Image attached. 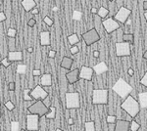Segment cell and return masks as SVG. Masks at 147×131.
Returning <instances> with one entry per match:
<instances>
[{
	"label": "cell",
	"mask_w": 147,
	"mask_h": 131,
	"mask_svg": "<svg viewBox=\"0 0 147 131\" xmlns=\"http://www.w3.org/2000/svg\"><path fill=\"white\" fill-rule=\"evenodd\" d=\"M0 67H1V63H0Z\"/></svg>",
	"instance_id": "56"
},
{
	"label": "cell",
	"mask_w": 147,
	"mask_h": 131,
	"mask_svg": "<svg viewBox=\"0 0 147 131\" xmlns=\"http://www.w3.org/2000/svg\"><path fill=\"white\" fill-rule=\"evenodd\" d=\"M55 131H64V130H62V129H60V128H57V129H56Z\"/></svg>",
	"instance_id": "52"
},
{
	"label": "cell",
	"mask_w": 147,
	"mask_h": 131,
	"mask_svg": "<svg viewBox=\"0 0 147 131\" xmlns=\"http://www.w3.org/2000/svg\"><path fill=\"white\" fill-rule=\"evenodd\" d=\"M16 89V84L14 81H11L8 83V90L9 91H14Z\"/></svg>",
	"instance_id": "39"
},
{
	"label": "cell",
	"mask_w": 147,
	"mask_h": 131,
	"mask_svg": "<svg viewBox=\"0 0 147 131\" xmlns=\"http://www.w3.org/2000/svg\"><path fill=\"white\" fill-rule=\"evenodd\" d=\"M116 55L117 57H129L131 55V50H130V44L129 42H116Z\"/></svg>",
	"instance_id": "7"
},
{
	"label": "cell",
	"mask_w": 147,
	"mask_h": 131,
	"mask_svg": "<svg viewBox=\"0 0 147 131\" xmlns=\"http://www.w3.org/2000/svg\"><path fill=\"white\" fill-rule=\"evenodd\" d=\"M109 1H114V0H109Z\"/></svg>",
	"instance_id": "55"
},
{
	"label": "cell",
	"mask_w": 147,
	"mask_h": 131,
	"mask_svg": "<svg viewBox=\"0 0 147 131\" xmlns=\"http://www.w3.org/2000/svg\"><path fill=\"white\" fill-rule=\"evenodd\" d=\"M30 13H32V15H37V14L39 13L38 8H36V7H34V9H32V10H30Z\"/></svg>",
	"instance_id": "43"
},
{
	"label": "cell",
	"mask_w": 147,
	"mask_h": 131,
	"mask_svg": "<svg viewBox=\"0 0 147 131\" xmlns=\"http://www.w3.org/2000/svg\"><path fill=\"white\" fill-rule=\"evenodd\" d=\"M140 129V124L137 121L132 120L129 123V130L130 131H138Z\"/></svg>",
	"instance_id": "27"
},
{
	"label": "cell",
	"mask_w": 147,
	"mask_h": 131,
	"mask_svg": "<svg viewBox=\"0 0 147 131\" xmlns=\"http://www.w3.org/2000/svg\"><path fill=\"white\" fill-rule=\"evenodd\" d=\"M27 51L28 52V53H32V51H34V48H32V47H28V48L27 49Z\"/></svg>",
	"instance_id": "48"
},
{
	"label": "cell",
	"mask_w": 147,
	"mask_h": 131,
	"mask_svg": "<svg viewBox=\"0 0 147 131\" xmlns=\"http://www.w3.org/2000/svg\"><path fill=\"white\" fill-rule=\"evenodd\" d=\"M122 39L124 42H129V44H132L134 41V36L132 33H125V34H123Z\"/></svg>",
	"instance_id": "25"
},
{
	"label": "cell",
	"mask_w": 147,
	"mask_h": 131,
	"mask_svg": "<svg viewBox=\"0 0 147 131\" xmlns=\"http://www.w3.org/2000/svg\"><path fill=\"white\" fill-rule=\"evenodd\" d=\"M82 12H80V11H74V13H73V19L74 20H77V21H79L80 20V18H82Z\"/></svg>",
	"instance_id": "32"
},
{
	"label": "cell",
	"mask_w": 147,
	"mask_h": 131,
	"mask_svg": "<svg viewBox=\"0 0 147 131\" xmlns=\"http://www.w3.org/2000/svg\"><path fill=\"white\" fill-rule=\"evenodd\" d=\"M35 25H36V20H35V19L32 18V19H30V20H28V26L30 28H34Z\"/></svg>",
	"instance_id": "38"
},
{
	"label": "cell",
	"mask_w": 147,
	"mask_h": 131,
	"mask_svg": "<svg viewBox=\"0 0 147 131\" xmlns=\"http://www.w3.org/2000/svg\"><path fill=\"white\" fill-rule=\"evenodd\" d=\"M94 71L92 70V68L87 66H82V69L80 70V78L84 80H87V81H90L93 77Z\"/></svg>",
	"instance_id": "12"
},
{
	"label": "cell",
	"mask_w": 147,
	"mask_h": 131,
	"mask_svg": "<svg viewBox=\"0 0 147 131\" xmlns=\"http://www.w3.org/2000/svg\"><path fill=\"white\" fill-rule=\"evenodd\" d=\"M144 18H145L146 20H147V12H146V11L144 12Z\"/></svg>",
	"instance_id": "51"
},
{
	"label": "cell",
	"mask_w": 147,
	"mask_h": 131,
	"mask_svg": "<svg viewBox=\"0 0 147 131\" xmlns=\"http://www.w3.org/2000/svg\"><path fill=\"white\" fill-rule=\"evenodd\" d=\"M73 63H74L73 58L66 56L62 59V62H61V68L64 69V70H70L73 66Z\"/></svg>",
	"instance_id": "19"
},
{
	"label": "cell",
	"mask_w": 147,
	"mask_h": 131,
	"mask_svg": "<svg viewBox=\"0 0 147 131\" xmlns=\"http://www.w3.org/2000/svg\"><path fill=\"white\" fill-rule=\"evenodd\" d=\"M138 104L140 106V109H146L147 107V93L142 92L138 94Z\"/></svg>",
	"instance_id": "21"
},
{
	"label": "cell",
	"mask_w": 147,
	"mask_h": 131,
	"mask_svg": "<svg viewBox=\"0 0 147 131\" xmlns=\"http://www.w3.org/2000/svg\"><path fill=\"white\" fill-rule=\"evenodd\" d=\"M1 116H2V114H1V110H0V118H1Z\"/></svg>",
	"instance_id": "53"
},
{
	"label": "cell",
	"mask_w": 147,
	"mask_h": 131,
	"mask_svg": "<svg viewBox=\"0 0 147 131\" xmlns=\"http://www.w3.org/2000/svg\"><path fill=\"white\" fill-rule=\"evenodd\" d=\"M142 58H143L144 60H146V59H147V52H146V51L144 52L143 55H142Z\"/></svg>",
	"instance_id": "50"
},
{
	"label": "cell",
	"mask_w": 147,
	"mask_h": 131,
	"mask_svg": "<svg viewBox=\"0 0 147 131\" xmlns=\"http://www.w3.org/2000/svg\"><path fill=\"white\" fill-rule=\"evenodd\" d=\"M40 118L37 115L28 114L27 116V130L28 131H37L39 129Z\"/></svg>",
	"instance_id": "9"
},
{
	"label": "cell",
	"mask_w": 147,
	"mask_h": 131,
	"mask_svg": "<svg viewBox=\"0 0 147 131\" xmlns=\"http://www.w3.org/2000/svg\"><path fill=\"white\" fill-rule=\"evenodd\" d=\"M116 120H117V118H116L115 116H107V122L110 123V124H113V123H115Z\"/></svg>",
	"instance_id": "35"
},
{
	"label": "cell",
	"mask_w": 147,
	"mask_h": 131,
	"mask_svg": "<svg viewBox=\"0 0 147 131\" xmlns=\"http://www.w3.org/2000/svg\"><path fill=\"white\" fill-rule=\"evenodd\" d=\"M43 22H44V24H45L46 26H48V27H52V26H53V24H54L53 20H52L51 18H49L48 16L44 17V19H43Z\"/></svg>",
	"instance_id": "30"
},
{
	"label": "cell",
	"mask_w": 147,
	"mask_h": 131,
	"mask_svg": "<svg viewBox=\"0 0 147 131\" xmlns=\"http://www.w3.org/2000/svg\"><path fill=\"white\" fill-rule=\"evenodd\" d=\"M7 59L13 63V62H19L23 60V53L22 51H9L7 55Z\"/></svg>",
	"instance_id": "15"
},
{
	"label": "cell",
	"mask_w": 147,
	"mask_h": 131,
	"mask_svg": "<svg viewBox=\"0 0 147 131\" xmlns=\"http://www.w3.org/2000/svg\"><path fill=\"white\" fill-rule=\"evenodd\" d=\"M68 41H69V43L72 45V46H74V45H77L80 42L79 35H78L77 33H73V34L69 35V36H68Z\"/></svg>",
	"instance_id": "22"
},
{
	"label": "cell",
	"mask_w": 147,
	"mask_h": 131,
	"mask_svg": "<svg viewBox=\"0 0 147 131\" xmlns=\"http://www.w3.org/2000/svg\"><path fill=\"white\" fill-rule=\"evenodd\" d=\"M0 131H1V129H0Z\"/></svg>",
	"instance_id": "57"
},
{
	"label": "cell",
	"mask_w": 147,
	"mask_h": 131,
	"mask_svg": "<svg viewBox=\"0 0 147 131\" xmlns=\"http://www.w3.org/2000/svg\"><path fill=\"white\" fill-rule=\"evenodd\" d=\"M7 35H8V37H11V38H15L16 35H17V30L13 28H10L8 30V32H7Z\"/></svg>",
	"instance_id": "29"
},
{
	"label": "cell",
	"mask_w": 147,
	"mask_h": 131,
	"mask_svg": "<svg viewBox=\"0 0 147 131\" xmlns=\"http://www.w3.org/2000/svg\"><path fill=\"white\" fill-rule=\"evenodd\" d=\"M84 130L85 131H96L95 129V122L94 121H86L84 123Z\"/></svg>",
	"instance_id": "26"
},
{
	"label": "cell",
	"mask_w": 147,
	"mask_h": 131,
	"mask_svg": "<svg viewBox=\"0 0 147 131\" xmlns=\"http://www.w3.org/2000/svg\"><path fill=\"white\" fill-rule=\"evenodd\" d=\"M112 89L119 97H121L122 99H125L129 95H130V93L132 92L134 88H132L131 85L125 81V80L123 79V78H119L115 82V84L113 85Z\"/></svg>",
	"instance_id": "2"
},
{
	"label": "cell",
	"mask_w": 147,
	"mask_h": 131,
	"mask_svg": "<svg viewBox=\"0 0 147 131\" xmlns=\"http://www.w3.org/2000/svg\"><path fill=\"white\" fill-rule=\"evenodd\" d=\"M20 131H28V130H26V129H21Z\"/></svg>",
	"instance_id": "54"
},
{
	"label": "cell",
	"mask_w": 147,
	"mask_h": 131,
	"mask_svg": "<svg viewBox=\"0 0 147 131\" xmlns=\"http://www.w3.org/2000/svg\"><path fill=\"white\" fill-rule=\"evenodd\" d=\"M68 123H69L70 125H73V124H74V120H73L72 118H70L68 120Z\"/></svg>",
	"instance_id": "47"
},
{
	"label": "cell",
	"mask_w": 147,
	"mask_h": 131,
	"mask_svg": "<svg viewBox=\"0 0 147 131\" xmlns=\"http://www.w3.org/2000/svg\"><path fill=\"white\" fill-rule=\"evenodd\" d=\"M97 16L99 17V18H101V19H105L106 17L108 16V14H109V10L107 8H105V7H103V6H101L99 9H97Z\"/></svg>",
	"instance_id": "23"
},
{
	"label": "cell",
	"mask_w": 147,
	"mask_h": 131,
	"mask_svg": "<svg viewBox=\"0 0 147 131\" xmlns=\"http://www.w3.org/2000/svg\"><path fill=\"white\" fill-rule=\"evenodd\" d=\"M82 39H84L86 46H91L92 44L100 40V35H99L96 28H91L82 34Z\"/></svg>",
	"instance_id": "6"
},
{
	"label": "cell",
	"mask_w": 147,
	"mask_h": 131,
	"mask_svg": "<svg viewBox=\"0 0 147 131\" xmlns=\"http://www.w3.org/2000/svg\"><path fill=\"white\" fill-rule=\"evenodd\" d=\"M30 89H27L25 91V95H24V99H25V101H32V100H34L32 98V96L30 95Z\"/></svg>",
	"instance_id": "34"
},
{
	"label": "cell",
	"mask_w": 147,
	"mask_h": 131,
	"mask_svg": "<svg viewBox=\"0 0 147 131\" xmlns=\"http://www.w3.org/2000/svg\"><path fill=\"white\" fill-rule=\"evenodd\" d=\"M102 25H103L104 30H106V32H107L108 34L112 33L113 32H115V30H120L119 23L114 20L113 18H107V19H105V20H103Z\"/></svg>",
	"instance_id": "11"
},
{
	"label": "cell",
	"mask_w": 147,
	"mask_h": 131,
	"mask_svg": "<svg viewBox=\"0 0 147 131\" xmlns=\"http://www.w3.org/2000/svg\"><path fill=\"white\" fill-rule=\"evenodd\" d=\"M129 123L130 122L125 120H117L114 131H129Z\"/></svg>",
	"instance_id": "14"
},
{
	"label": "cell",
	"mask_w": 147,
	"mask_h": 131,
	"mask_svg": "<svg viewBox=\"0 0 147 131\" xmlns=\"http://www.w3.org/2000/svg\"><path fill=\"white\" fill-rule=\"evenodd\" d=\"M66 78H67L69 84L73 85L75 83H77L80 79V70L79 69H75L73 71H70L66 75Z\"/></svg>",
	"instance_id": "13"
},
{
	"label": "cell",
	"mask_w": 147,
	"mask_h": 131,
	"mask_svg": "<svg viewBox=\"0 0 147 131\" xmlns=\"http://www.w3.org/2000/svg\"><path fill=\"white\" fill-rule=\"evenodd\" d=\"M91 13L92 14H96L97 13V9L94 8V7H93V8H91Z\"/></svg>",
	"instance_id": "49"
},
{
	"label": "cell",
	"mask_w": 147,
	"mask_h": 131,
	"mask_svg": "<svg viewBox=\"0 0 147 131\" xmlns=\"http://www.w3.org/2000/svg\"><path fill=\"white\" fill-rule=\"evenodd\" d=\"M40 44L42 46H49L50 42V32H42L40 33Z\"/></svg>",
	"instance_id": "18"
},
{
	"label": "cell",
	"mask_w": 147,
	"mask_h": 131,
	"mask_svg": "<svg viewBox=\"0 0 147 131\" xmlns=\"http://www.w3.org/2000/svg\"><path fill=\"white\" fill-rule=\"evenodd\" d=\"M92 70H93L94 73L99 75H102V73H106V71H108V67L104 62H100V63H98L97 65L92 67Z\"/></svg>",
	"instance_id": "16"
},
{
	"label": "cell",
	"mask_w": 147,
	"mask_h": 131,
	"mask_svg": "<svg viewBox=\"0 0 147 131\" xmlns=\"http://www.w3.org/2000/svg\"><path fill=\"white\" fill-rule=\"evenodd\" d=\"M44 116H45L47 120H54V118H56V108L55 107L51 106L50 108H49V112Z\"/></svg>",
	"instance_id": "24"
},
{
	"label": "cell",
	"mask_w": 147,
	"mask_h": 131,
	"mask_svg": "<svg viewBox=\"0 0 147 131\" xmlns=\"http://www.w3.org/2000/svg\"><path fill=\"white\" fill-rule=\"evenodd\" d=\"M70 52H71V54H72V55H76V54H78V53H79V52H80V47L78 46V45H74V46L71 47Z\"/></svg>",
	"instance_id": "33"
},
{
	"label": "cell",
	"mask_w": 147,
	"mask_h": 131,
	"mask_svg": "<svg viewBox=\"0 0 147 131\" xmlns=\"http://www.w3.org/2000/svg\"><path fill=\"white\" fill-rule=\"evenodd\" d=\"M139 82H140V84L143 85V86H145V87L147 86V73H145V75L142 77V78Z\"/></svg>",
	"instance_id": "37"
},
{
	"label": "cell",
	"mask_w": 147,
	"mask_h": 131,
	"mask_svg": "<svg viewBox=\"0 0 147 131\" xmlns=\"http://www.w3.org/2000/svg\"><path fill=\"white\" fill-rule=\"evenodd\" d=\"M99 55H100V53H99V51H97V50L93 52V57H94V58H98Z\"/></svg>",
	"instance_id": "45"
},
{
	"label": "cell",
	"mask_w": 147,
	"mask_h": 131,
	"mask_svg": "<svg viewBox=\"0 0 147 131\" xmlns=\"http://www.w3.org/2000/svg\"><path fill=\"white\" fill-rule=\"evenodd\" d=\"M130 14H131V10H130V9L122 6L119 8V10L115 14L113 19L115 21H117L118 23H121V24H123V25H125L127 20L129 19V17L130 16Z\"/></svg>",
	"instance_id": "8"
},
{
	"label": "cell",
	"mask_w": 147,
	"mask_h": 131,
	"mask_svg": "<svg viewBox=\"0 0 147 131\" xmlns=\"http://www.w3.org/2000/svg\"><path fill=\"white\" fill-rule=\"evenodd\" d=\"M30 95L32 96V99L35 100V101H36V100H42V101H44V100L48 97V92H47L41 85H36L34 89L30 90Z\"/></svg>",
	"instance_id": "10"
},
{
	"label": "cell",
	"mask_w": 147,
	"mask_h": 131,
	"mask_svg": "<svg viewBox=\"0 0 147 131\" xmlns=\"http://www.w3.org/2000/svg\"><path fill=\"white\" fill-rule=\"evenodd\" d=\"M143 10L144 11H147V1H143Z\"/></svg>",
	"instance_id": "46"
},
{
	"label": "cell",
	"mask_w": 147,
	"mask_h": 131,
	"mask_svg": "<svg viewBox=\"0 0 147 131\" xmlns=\"http://www.w3.org/2000/svg\"><path fill=\"white\" fill-rule=\"evenodd\" d=\"M66 108L68 110L79 109L80 107V98L79 92H67L65 95Z\"/></svg>",
	"instance_id": "5"
},
{
	"label": "cell",
	"mask_w": 147,
	"mask_h": 131,
	"mask_svg": "<svg viewBox=\"0 0 147 131\" xmlns=\"http://www.w3.org/2000/svg\"><path fill=\"white\" fill-rule=\"evenodd\" d=\"M40 85L42 87H49L52 85V75L50 73H44L40 77Z\"/></svg>",
	"instance_id": "17"
},
{
	"label": "cell",
	"mask_w": 147,
	"mask_h": 131,
	"mask_svg": "<svg viewBox=\"0 0 147 131\" xmlns=\"http://www.w3.org/2000/svg\"><path fill=\"white\" fill-rule=\"evenodd\" d=\"M108 96H109L108 89H94L92 91V104L107 105Z\"/></svg>",
	"instance_id": "4"
},
{
	"label": "cell",
	"mask_w": 147,
	"mask_h": 131,
	"mask_svg": "<svg viewBox=\"0 0 147 131\" xmlns=\"http://www.w3.org/2000/svg\"><path fill=\"white\" fill-rule=\"evenodd\" d=\"M127 73H129V75H130V77H132V75H134V69L129 68V70H127Z\"/></svg>",
	"instance_id": "44"
},
{
	"label": "cell",
	"mask_w": 147,
	"mask_h": 131,
	"mask_svg": "<svg viewBox=\"0 0 147 131\" xmlns=\"http://www.w3.org/2000/svg\"><path fill=\"white\" fill-rule=\"evenodd\" d=\"M32 75H34V77H40V75H41V71H40V70H34V71H32Z\"/></svg>",
	"instance_id": "40"
},
{
	"label": "cell",
	"mask_w": 147,
	"mask_h": 131,
	"mask_svg": "<svg viewBox=\"0 0 147 131\" xmlns=\"http://www.w3.org/2000/svg\"><path fill=\"white\" fill-rule=\"evenodd\" d=\"M6 20V16L5 14L3 13V12H0V23L4 22V21Z\"/></svg>",
	"instance_id": "42"
},
{
	"label": "cell",
	"mask_w": 147,
	"mask_h": 131,
	"mask_svg": "<svg viewBox=\"0 0 147 131\" xmlns=\"http://www.w3.org/2000/svg\"><path fill=\"white\" fill-rule=\"evenodd\" d=\"M0 63H1V66L5 67V68H8V67L11 65V62L9 61L7 58H4L3 60H2L1 62H0Z\"/></svg>",
	"instance_id": "36"
},
{
	"label": "cell",
	"mask_w": 147,
	"mask_h": 131,
	"mask_svg": "<svg viewBox=\"0 0 147 131\" xmlns=\"http://www.w3.org/2000/svg\"><path fill=\"white\" fill-rule=\"evenodd\" d=\"M21 4H22L23 8L25 9V11L27 12H30L32 9H34L36 6V3H35L34 0H23Z\"/></svg>",
	"instance_id": "20"
},
{
	"label": "cell",
	"mask_w": 147,
	"mask_h": 131,
	"mask_svg": "<svg viewBox=\"0 0 147 131\" xmlns=\"http://www.w3.org/2000/svg\"><path fill=\"white\" fill-rule=\"evenodd\" d=\"M5 107L8 111H13V110L15 109V105H14V103L12 101H7L5 103Z\"/></svg>",
	"instance_id": "31"
},
{
	"label": "cell",
	"mask_w": 147,
	"mask_h": 131,
	"mask_svg": "<svg viewBox=\"0 0 147 131\" xmlns=\"http://www.w3.org/2000/svg\"><path fill=\"white\" fill-rule=\"evenodd\" d=\"M8 45H9V51H16L15 38H11V37H9V40H8Z\"/></svg>",
	"instance_id": "28"
},
{
	"label": "cell",
	"mask_w": 147,
	"mask_h": 131,
	"mask_svg": "<svg viewBox=\"0 0 147 131\" xmlns=\"http://www.w3.org/2000/svg\"><path fill=\"white\" fill-rule=\"evenodd\" d=\"M121 108L125 113H127V115H129L132 118H136L141 110L137 100L134 97H132L131 95H129L127 98L124 99L122 105H121Z\"/></svg>",
	"instance_id": "1"
},
{
	"label": "cell",
	"mask_w": 147,
	"mask_h": 131,
	"mask_svg": "<svg viewBox=\"0 0 147 131\" xmlns=\"http://www.w3.org/2000/svg\"><path fill=\"white\" fill-rule=\"evenodd\" d=\"M28 113L32 115H37L39 118H42L49 112V107H47L42 100H36L34 103L28 106Z\"/></svg>",
	"instance_id": "3"
},
{
	"label": "cell",
	"mask_w": 147,
	"mask_h": 131,
	"mask_svg": "<svg viewBox=\"0 0 147 131\" xmlns=\"http://www.w3.org/2000/svg\"><path fill=\"white\" fill-rule=\"evenodd\" d=\"M48 56H49V58H55V56H56V51H55V50H50V51H49Z\"/></svg>",
	"instance_id": "41"
}]
</instances>
